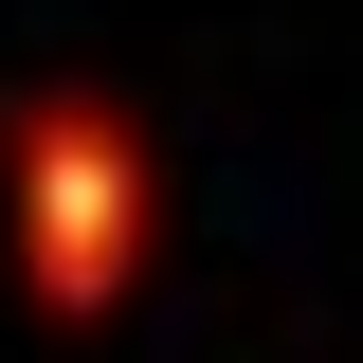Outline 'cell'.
<instances>
[{
	"mask_svg": "<svg viewBox=\"0 0 363 363\" xmlns=\"http://www.w3.org/2000/svg\"><path fill=\"white\" fill-rule=\"evenodd\" d=\"M145 255H164V145H145V109L91 91V73H37L0 109V272H18V309L55 345H109Z\"/></svg>",
	"mask_w": 363,
	"mask_h": 363,
	"instance_id": "obj_1",
	"label": "cell"
}]
</instances>
